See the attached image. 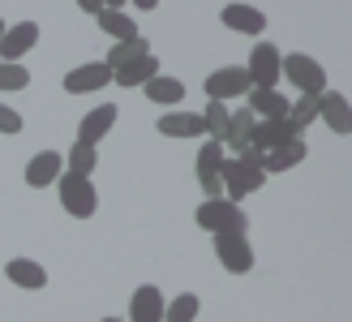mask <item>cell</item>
<instances>
[{
	"label": "cell",
	"instance_id": "1",
	"mask_svg": "<svg viewBox=\"0 0 352 322\" xmlns=\"http://www.w3.org/2000/svg\"><path fill=\"white\" fill-rule=\"evenodd\" d=\"M56 189H60V206L74 215V219H91L99 211V193H95V181L91 176H78V172H60L56 176Z\"/></svg>",
	"mask_w": 352,
	"mask_h": 322
},
{
	"label": "cell",
	"instance_id": "2",
	"mask_svg": "<svg viewBox=\"0 0 352 322\" xmlns=\"http://www.w3.org/2000/svg\"><path fill=\"white\" fill-rule=\"evenodd\" d=\"M219 181H223V198H250V193H258L262 185H267V172H262L258 164H245V159L236 155H228L223 164H219Z\"/></svg>",
	"mask_w": 352,
	"mask_h": 322
},
{
	"label": "cell",
	"instance_id": "3",
	"mask_svg": "<svg viewBox=\"0 0 352 322\" xmlns=\"http://www.w3.org/2000/svg\"><path fill=\"white\" fill-rule=\"evenodd\" d=\"M193 219H198V228H206L210 237H215V232H245L250 228V219H245V211L232 202V198H206L198 211H193Z\"/></svg>",
	"mask_w": 352,
	"mask_h": 322
},
{
	"label": "cell",
	"instance_id": "4",
	"mask_svg": "<svg viewBox=\"0 0 352 322\" xmlns=\"http://www.w3.org/2000/svg\"><path fill=\"white\" fill-rule=\"evenodd\" d=\"M279 78H288L296 91H309V95H322L327 91V69L305 56V52H292V56H279Z\"/></svg>",
	"mask_w": 352,
	"mask_h": 322
},
{
	"label": "cell",
	"instance_id": "5",
	"mask_svg": "<svg viewBox=\"0 0 352 322\" xmlns=\"http://www.w3.org/2000/svg\"><path fill=\"white\" fill-rule=\"evenodd\" d=\"M215 258L228 275H245L254 271V249L245 241V232H215Z\"/></svg>",
	"mask_w": 352,
	"mask_h": 322
},
{
	"label": "cell",
	"instance_id": "6",
	"mask_svg": "<svg viewBox=\"0 0 352 322\" xmlns=\"http://www.w3.org/2000/svg\"><path fill=\"white\" fill-rule=\"evenodd\" d=\"M301 138H305L301 125H292L288 116H271V120H258L254 125V142H250V147H258L262 155H267L275 147H284V142H301Z\"/></svg>",
	"mask_w": 352,
	"mask_h": 322
},
{
	"label": "cell",
	"instance_id": "7",
	"mask_svg": "<svg viewBox=\"0 0 352 322\" xmlns=\"http://www.w3.org/2000/svg\"><path fill=\"white\" fill-rule=\"evenodd\" d=\"M279 52L271 39H262V43H254V52H250V65H245V74H250V82L254 86H275L279 82Z\"/></svg>",
	"mask_w": 352,
	"mask_h": 322
},
{
	"label": "cell",
	"instance_id": "8",
	"mask_svg": "<svg viewBox=\"0 0 352 322\" xmlns=\"http://www.w3.org/2000/svg\"><path fill=\"white\" fill-rule=\"evenodd\" d=\"M250 74L245 69H236V65H228V69H215V74L206 78V99H241L245 91H250Z\"/></svg>",
	"mask_w": 352,
	"mask_h": 322
},
{
	"label": "cell",
	"instance_id": "9",
	"mask_svg": "<svg viewBox=\"0 0 352 322\" xmlns=\"http://www.w3.org/2000/svg\"><path fill=\"white\" fill-rule=\"evenodd\" d=\"M112 82V69L103 61H91V65H78L65 74V91L69 95H91V91H103V86Z\"/></svg>",
	"mask_w": 352,
	"mask_h": 322
},
{
	"label": "cell",
	"instance_id": "10",
	"mask_svg": "<svg viewBox=\"0 0 352 322\" xmlns=\"http://www.w3.org/2000/svg\"><path fill=\"white\" fill-rule=\"evenodd\" d=\"M34 43H39V22L5 26V34H0V61H22Z\"/></svg>",
	"mask_w": 352,
	"mask_h": 322
},
{
	"label": "cell",
	"instance_id": "11",
	"mask_svg": "<svg viewBox=\"0 0 352 322\" xmlns=\"http://www.w3.org/2000/svg\"><path fill=\"white\" fill-rule=\"evenodd\" d=\"M219 22L228 30H241V34H262L267 30V13L254 9V5H241V0H232V5L219 9Z\"/></svg>",
	"mask_w": 352,
	"mask_h": 322
},
{
	"label": "cell",
	"instance_id": "12",
	"mask_svg": "<svg viewBox=\"0 0 352 322\" xmlns=\"http://www.w3.org/2000/svg\"><path fill=\"white\" fill-rule=\"evenodd\" d=\"M164 138H202L206 125H202V112H185V107H172V112L160 116V125H155Z\"/></svg>",
	"mask_w": 352,
	"mask_h": 322
},
{
	"label": "cell",
	"instance_id": "13",
	"mask_svg": "<svg viewBox=\"0 0 352 322\" xmlns=\"http://www.w3.org/2000/svg\"><path fill=\"white\" fill-rule=\"evenodd\" d=\"M112 125H116V103H99L95 112H86L82 116V125H78V142H103L112 133Z\"/></svg>",
	"mask_w": 352,
	"mask_h": 322
},
{
	"label": "cell",
	"instance_id": "14",
	"mask_svg": "<svg viewBox=\"0 0 352 322\" xmlns=\"http://www.w3.org/2000/svg\"><path fill=\"white\" fill-rule=\"evenodd\" d=\"M318 120H327L340 138L352 133V112H348V99L340 91H322L318 95Z\"/></svg>",
	"mask_w": 352,
	"mask_h": 322
},
{
	"label": "cell",
	"instance_id": "15",
	"mask_svg": "<svg viewBox=\"0 0 352 322\" xmlns=\"http://www.w3.org/2000/svg\"><path fill=\"white\" fill-rule=\"evenodd\" d=\"M129 322H164V292L155 283H142L129 301Z\"/></svg>",
	"mask_w": 352,
	"mask_h": 322
},
{
	"label": "cell",
	"instance_id": "16",
	"mask_svg": "<svg viewBox=\"0 0 352 322\" xmlns=\"http://www.w3.org/2000/svg\"><path fill=\"white\" fill-rule=\"evenodd\" d=\"M254 125H258V116L250 112V107H236L232 120H228V129H223V151L241 155V151L254 142Z\"/></svg>",
	"mask_w": 352,
	"mask_h": 322
},
{
	"label": "cell",
	"instance_id": "17",
	"mask_svg": "<svg viewBox=\"0 0 352 322\" xmlns=\"http://www.w3.org/2000/svg\"><path fill=\"white\" fill-rule=\"evenodd\" d=\"M60 168H65V159L56 155V151H39L26 164V185L30 189H47V185H56V176H60Z\"/></svg>",
	"mask_w": 352,
	"mask_h": 322
},
{
	"label": "cell",
	"instance_id": "18",
	"mask_svg": "<svg viewBox=\"0 0 352 322\" xmlns=\"http://www.w3.org/2000/svg\"><path fill=\"white\" fill-rule=\"evenodd\" d=\"M155 74H160V61H155V52H146V56H138V61H129V65L112 69V82L129 91V86H146Z\"/></svg>",
	"mask_w": 352,
	"mask_h": 322
},
{
	"label": "cell",
	"instance_id": "19",
	"mask_svg": "<svg viewBox=\"0 0 352 322\" xmlns=\"http://www.w3.org/2000/svg\"><path fill=\"white\" fill-rule=\"evenodd\" d=\"M250 112L258 120H271V116H288V99L275 91V86H250Z\"/></svg>",
	"mask_w": 352,
	"mask_h": 322
},
{
	"label": "cell",
	"instance_id": "20",
	"mask_svg": "<svg viewBox=\"0 0 352 322\" xmlns=\"http://www.w3.org/2000/svg\"><path fill=\"white\" fill-rule=\"evenodd\" d=\"M5 275H9V283H17V288H30V292H39L43 283H47V271L39 262H30V258H13L9 266H5Z\"/></svg>",
	"mask_w": 352,
	"mask_h": 322
},
{
	"label": "cell",
	"instance_id": "21",
	"mask_svg": "<svg viewBox=\"0 0 352 322\" xmlns=\"http://www.w3.org/2000/svg\"><path fill=\"white\" fill-rule=\"evenodd\" d=\"M301 159H305V138L301 142H284V147L262 155V172H288V168L301 164Z\"/></svg>",
	"mask_w": 352,
	"mask_h": 322
},
{
	"label": "cell",
	"instance_id": "22",
	"mask_svg": "<svg viewBox=\"0 0 352 322\" xmlns=\"http://www.w3.org/2000/svg\"><path fill=\"white\" fill-rule=\"evenodd\" d=\"M142 91H146L151 103H168V107H176V103L185 99V82H181V78H168V74H155V78L142 86Z\"/></svg>",
	"mask_w": 352,
	"mask_h": 322
},
{
	"label": "cell",
	"instance_id": "23",
	"mask_svg": "<svg viewBox=\"0 0 352 322\" xmlns=\"http://www.w3.org/2000/svg\"><path fill=\"white\" fill-rule=\"evenodd\" d=\"M95 17H99V30L112 34V39H133V34H138V22L125 9H99Z\"/></svg>",
	"mask_w": 352,
	"mask_h": 322
},
{
	"label": "cell",
	"instance_id": "24",
	"mask_svg": "<svg viewBox=\"0 0 352 322\" xmlns=\"http://www.w3.org/2000/svg\"><path fill=\"white\" fill-rule=\"evenodd\" d=\"M151 52V43L142 39V34H133V39H116V47L108 52V69H120V65H129V61H138V56H146Z\"/></svg>",
	"mask_w": 352,
	"mask_h": 322
},
{
	"label": "cell",
	"instance_id": "25",
	"mask_svg": "<svg viewBox=\"0 0 352 322\" xmlns=\"http://www.w3.org/2000/svg\"><path fill=\"white\" fill-rule=\"evenodd\" d=\"M65 168L78 172V176H91V172L99 168V151L91 147V142H74V147H69V155H65Z\"/></svg>",
	"mask_w": 352,
	"mask_h": 322
},
{
	"label": "cell",
	"instance_id": "26",
	"mask_svg": "<svg viewBox=\"0 0 352 322\" xmlns=\"http://www.w3.org/2000/svg\"><path fill=\"white\" fill-rule=\"evenodd\" d=\"M198 314H202L198 292H181V297H172L168 305H164V322H193Z\"/></svg>",
	"mask_w": 352,
	"mask_h": 322
},
{
	"label": "cell",
	"instance_id": "27",
	"mask_svg": "<svg viewBox=\"0 0 352 322\" xmlns=\"http://www.w3.org/2000/svg\"><path fill=\"white\" fill-rule=\"evenodd\" d=\"M228 120H232V107H228L223 99H210L206 103V112H202V125H206V133L223 142V129H228Z\"/></svg>",
	"mask_w": 352,
	"mask_h": 322
},
{
	"label": "cell",
	"instance_id": "28",
	"mask_svg": "<svg viewBox=\"0 0 352 322\" xmlns=\"http://www.w3.org/2000/svg\"><path fill=\"white\" fill-rule=\"evenodd\" d=\"M288 120L292 125H314L318 120V95H309V91H296V103H288Z\"/></svg>",
	"mask_w": 352,
	"mask_h": 322
},
{
	"label": "cell",
	"instance_id": "29",
	"mask_svg": "<svg viewBox=\"0 0 352 322\" xmlns=\"http://www.w3.org/2000/svg\"><path fill=\"white\" fill-rule=\"evenodd\" d=\"M26 86H30L26 65H17V61H0V91H26Z\"/></svg>",
	"mask_w": 352,
	"mask_h": 322
},
{
	"label": "cell",
	"instance_id": "30",
	"mask_svg": "<svg viewBox=\"0 0 352 322\" xmlns=\"http://www.w3.org/2000/svg\"><path fill=\"white\" fill-rule=\"evenodd\" d=\"M0 133H22V112L9 103H0Z\"/></svg>",
	"mask_w": 352,
	"mask_h": 322
},
{
	"label": "cell",
	"instance_id": "31",
	"mask_svg": "<svg viewBox=\"0 0 352 322\" xmlns=\"http://www.w3.org/2000/svg\"><path fill=\"white\" fill-rule=\"evenodd\" d=\"M78 9H82V13H99L103 0H78Z\"/></svg>",
	"mask_w": 352,
	"mask_h": 322
},
{
	"label": "cell",
	"instance_id": "32",
	"mask_svg": "<svg viewBox=\"0 0 352 322\" xmlns=\"http://www.w3.org/2000/svg\"><path fill=\"white\" fill-rule=\"evenodd\" d=\"M129 5H138V9H155L160 0H129Z\"/></svg>",
	"mask_w": 352,
	"mask_h": 322
},
{
	"label": "cell",
	"instance_id": "33",
	"mask_svg": "<svg viewBox=\"0 0 352 322\" xmlns=\"http://www.w3.org/2000/svg\"><path fill=\"white\" fill-rule=\"evenodd\" d=\"M120 5H129V0H103V9H120Z\"/></svg>",
	"mask_w": 352,
	"mask_h": 322
},
{
	"label": "cell",
	"instance_id": "34",
	"mask_svg": "<svg viewBox=\"0 0 352 322\" xmlns=\"http://www.w3.org/2000/svg\"><path fill=\"white\" fill-rule=\"evenodd\" d=\"M103 322H125V318H103Z\"/></svg>",
	"mask_w": 352,
	"mask_h": 322
},
{
	"label": "cell",
	"instance_id": "35",
	"mask_svg": "<svg viewBox=\"0 0 352 322\" xmlns=\"http://www.w3.org/2000/svg\"><path fill=\"white\" fill-rule=\"evenodd\" d=\"M0 34H5V22H0Z\"/></svg>",
	"mask_w": 352,
	"mask_h": 322
}]
</instances>
